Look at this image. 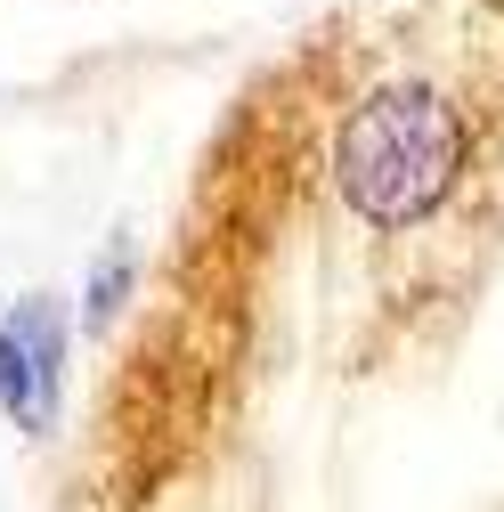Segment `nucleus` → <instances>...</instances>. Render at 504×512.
<instances>
[{
	"instance_id": "obj_1",
	"label": "nucleus",
	"mask_w": 504,
	"mask_h": 512,
	"mask_svg": "<svg viewBox=\"0 0 504 512\" xmlns=\"http://www.w3.org/2000/svg\"><path fill=\"white\" fill-rule=\"evenodd\" d=\"M472 106L431 82V74H374L326 139V187L334 204L374 228V236H407L431 228L439 212H456L464 179H472Z\"/></svg>"
},
{
	"instance_id": "obj_2",
	"label": "nucleus",
	"mask_w": 504,
	"mask_h": 512,
	"mask_svg": "<svg viewBox=\"0 0 504 512\" xmlns=\"http://www.w3.org/2000/svg\"><path fill=\"white\" fill-rule=\"evenodd\" d=\"M66 366H74V309L66 293H25L0 309V423L49 439L66 415Z\"/></svg>"
},
{
	"instance_id": "obj_3",
	"label": "nucleus",
	"mask_w": 504,
	"mask_h": 512,
	"mask_svg": "<svg viewBox=\"0 0 504 512\" xmlns=\"http://www.w3.org/2000/svg\"><path fill=\"white\" fill-rule=\"evenodd\" d=\"M139 293H147V269H139L131 236H114V244L98 252L90 285H82V334H114V326H122V309H131Z\"/></svg>"
}]
</instances>
